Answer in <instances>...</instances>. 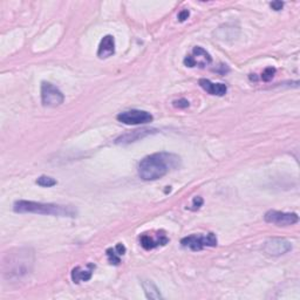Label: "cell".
Instances as JSON below:
<instances>
[{
    "label": "cell",
    "mask_w": 300,
    "mask_h": 300,
    "mask_svg": "<svg viewBox=\"0 0 300 300\" xmlns=\"http://www.w3.org/2000/svg\"><path fill=\"white\" fill-rule=\"evenodd\" d=\"M180 156L172 153H156L144 157L139 164V176L143 181H156L180 167Z\"/></svg>",
    "instance_id": "obj_1"
},
{
    "label": "cell",
    "mask_w": 300,
    "mask_h": 300,
    "mask_svg": "<svg viewBox=\"0 0 300 300\" xmlns=\"http://www.w3.org/2000/svg\"><path fill=\"white\" fill-rule=\"evenodd\" d=\"M34 263L33 252L30 249L9 251L3 258L2 271L5 279L17 281L32 272Z\"/></svg>",
    "instance_id": "obj_2"
},
{
    "label": "cell",
    "mask_w": 300,
    "mask_h": 300,
    "mask_svg": "<svg viewBox=\"0 0 300 300\" xmlns=\"http://www.w3.org/2000/svg\"><path fill=\"white\" fill-rule=\"evenodd\" d=\"M14 211L19 213L50 215L58 217H75L76 210L70 205H59L52 203H41L33 201H17L13 206Z\"/></svg>",
    "instance_id": "obj_3"
},
{
    "label": "cell",
    "mask_w": 300,
    "mask_h": 300,
    "mask_svg": "<svg viewBox=\"0 0 300 300\" xmlns=\"http://www.w3.org/2000/svg\"><path fill=\"white\" fill-rule=\"evenodd\" d=\"M181 244L184 247H189L192 251H201L204 247L217 246V237L215 233L191 234V236L182 239Z\"/></svg>",
    "instance_id": "obj_4"
},
{
    "label": "cell",
    "mask_w": 300,
    "mask_h": 300,
    "mask_svg": "<svg viewBox=\"0 0 300 300\" xmlns=\"http://www.w3.org/2000/svg\"><path fill=\"white\" fill-rule=\"evenodd\" d=\"M41 101L45 107H58L63 103L65 95L60 89L50 82L41 84Z\"/></svg>",
    "instance_id": "obj_5"
},
{
    "label": "cell",
    "mask_w": 300,
    "mask_h": 300,
    "mask_svg": "<svg viewBox=\"0 0 300 300\" xmlns=\"http://www.w3.org/2000/svg\"><path fill=\"white\" fill-rule=\"evenodd\" d=\"M117 120L124 124H145L152 122L154 117L150 113L145 111L133 109V111L120 113L117 115Z\"/></svg>",
    "instance_id": "obj_6"
},
{
    "label": "cell",
    "mask_w": 300,
    "mask_h": 300,
    "mask_svg": "<svg viewBox=\"0 0 300 300\" xmlns=\"http://www.w3.org/2000/svg\"><path fill=\"white\" fill-rule=\"evenodd\" d=\"M264 220L267 223L271 224H275L278 226H289L293 225L295 223H298L299 217L297 213L293 212H282V211H275V210H270L267 211L264 216Z\"/></svg>",
    "instance_id": "obj_7"
},
{
    "label": "cell",
    "mask_w": 300,
    "mask_h": 300,
    "mask_svg": "<svg viewBox=\"0 0 300 300\" xmlns=\"http://www.w3.org/2000/svg\"><path fill=\"white\" fill-rule=\"evenodd\" d=\"M211 62V56L204 48L196 46L192 50V53L184 59V65L186 67H205Z\"/></svg>",
    "instance_id": "obj_8"
},
{
    "label": "cell",
    "mask_w": 300,
    "mask_h": 300,
    "mask_svg": "<svg viewBox=\"0 0 300 300\" xmlns=\"http://www.w3.org/2000/svg\"><path fill=\"white\" fill-rule=\"evenodd\" d=\"M264 250L271 256H281L292 250V244L284 238H272L265 243Z\"/></svg>",
    "instance_id": "obj_9"
},
{
    "label": "cell",
    "mask_w": 300,
    "mask_h": 300,
    "mask_svg": "<svg viewBox=\"0 0 300 300\" xmlns=\"http://www.w3.org/2000/svg\"><path fill=\"white\" fill-rule=\"evenodd\" d=\"M169 242V238L165 236L163 232H157L156 237L150 236L148 233L142 234L140 237V243L141 246L143 247L144 250H153L157 246L165 245Z\"/></svg>",
    "instance_id": "obj_10"
},
{
    "label": "cell",
    "mask_w": 300,
    "mask_h": 300,
    "mask_svg": "<svg viewBox=\"0 0 300 300\" xmlns=\"http://www.w3.org/2000/svg\"><path fill=\"white\" fill-rule=\"evenodd\" d=\"M95 265L92 264V263H88L87 266L81 267L76 266L72 270V281L74 284H79L81 282H88L89 279L92 278L93 272H94Z\"/></svg>",
    "instance_id": "obj_11"
},
{
    "label": "cell",
    "mask_w": 300,
    "mask_h": 300,
    "mask_svg": "<svg viewBox=\"0 0 300 300\" xmlns=\"http://www.w3.org/2000/svg\"><path fill=\"white\" fill-rule=\"evenodd\" d=\"M115 53V40L113 35L103 36L99 45L97 50V56L100 59H107Z\"/></svg>",
    "instance_id": "obj_12"
},
{
    "label": "cell",
    "mask_w": 300,
    "mask_h": 300,
    "mask_svg": "<svg viewBox=\"0 0 300 300\" xmlns=\"http://www.w3.org/2000/svg\"><path fill=\"white\" fill-rule=\"evenodd\" d=\"M200 86L204 89L206 93L210 95H217V96H224L228 92V87L224 83H213L210 80L201 79Z\"/></svg>",
    "instance_id": "obj_13"
},
{
    "label": "cell",
    "mask_w": 300,
    "mask_h": 300,
    "mask_svg": "<svg viewBox=\"0 0 300 300\" xmlns=\"http://www.w3.org/2000/svg\"><path fill=\"white\" fill-rule=\"evenodd\" d=\"M154 131H150V129H142V131H134L129 134H125V135L119 137L116 140V143H131V142L137 141L142 139V137L149 135Z\"/></svg>",
    "instance_id": "obj_14"
},
{
    "label": "cell",
    "mask_w": 300,
    "mask_h": 300,
    "mask_svg": "<svg viewBox=\"0 0 300 300\" xmlns=\"http://www.w3.org/2000/svg\"><path fill=\"white\" fill-rule=\"evenodd\" d=\"M142 287H143L145 297L148 299H161V292L157 289V286L152 281H143L142 282Z\"/></svg>",
    "instance_id": "obj_15"
},
{
    "label": "cell",
    "mask_w": 300,
    "mask_h": 300,
    "mask_svg": "<svg viewBox=\"0 0 300 300\" xmlns=\"http://www.w3.org/2000/svg\"><path fill=\"white\" fill-rule=\"evenodd\" d=\"M107 253V257H108V262L111 263L112 265H119L121 263V256L119 254V252L115 250V247L113 249V247H111V249H108L106 251Z\"/></svg>",
    "instance_id": "obj_16"
},
{
    "label": "cell",
    "mask_w": 300,
    "mask_h": 300,
    "mask_svg": "<svg viewBox=\"0 0 300 300\" xmlns=\"http://www.w3.org/2000/svg\"><path fill=\"white\" fill-rule=\"evenodd\" d=\"M36 184L44 186V188H51V186L56 185V181L50 176H40L36 180Z\"/></svg>",
    "instance_id": "obj_17"
},
{
    "label": "cell",
    "mask_w": 300,
    "mask_h": 300,
    "mask_svg": "<svg viewBox=\"0 0 300 300\" xmlns=\"http://www.w3.org/2000/svg\"><path fill=\"white\" fill-rule=\"evenodd\" d=\"M274 74H275V68L274 67H267L266 70L264 72H263L262 80L265 81V82H267V81L272 80Z\"/></svg>",
    "instance_id": "obj_18"
},
{
    "label": "cell",
    "mask_w": 300,
    "mask_h": 300,
    "mask_svg": "<svg viewBox=\"0 0 300 300\" xmlns=\"http://www.w3.org/2000/svg\"><path fill=\"white\" fill-rule=\"evenodd\" d=\"M174 106L177 107V108H186V107H189V101L185 100V99L176 100V101H174Z\"/></svg>",
    "instance_id": "obj_19"
},
{
    "label": "cell",
    "mask_w": 300,
    "mask_h": 300,
    "mask_svg": "<svg viewBox=\"0 0 300 300\" xmlns=\"http://www.w3.org/2000/svg\"><path fill=\"white\" fill-rule=\"evenodd\" d=\"M202 204H203V198H202V197H195L194 201H192L194 208H191V210L200 209L202 206Z\"/></svg>",
    "instance_id": "obj_20"
},
{
    "label": "cell",
    "mask_w": 300,
    "mask_h": 300,
    "mask_svg": "<svg viewBox=\"0 0 300 300\" xmlns=\"http://www.w3.org/2000/svg\"><path fill=\"white\" fill-rule=\"evenodd\" d=\"M189 15H190V12L188 10L181 11L180 13H178V20H180L181 23H183V22H185L186 19L189 18Z\"/></svg>",
    "instance_id": "obj_21"
},
{
    "label": "cell",
    "mask_w": 300,
    "mask_h": 300,
    "mask_svg": "<svg viewBox=\"0 0 300 300\" xmlns=\"http://www.w3.org/2000/svg\"><path fill=\"white\" fill-rule=\"evenodd\" d=\"M284 6V3L283 2H273L271 3V7H272V10L274 11H281Z\"/></svg>",
    "instance_id": "obj_22"
},
{
    "label": "cell",
    "mask_w": 300,
    "mask_h": 300,
    "mask_svg": "<svg viewBox=\"0 0 300 300\" xmlns=\"http://www.w3.org/2000/svg\"><path fill=\"white\" fill-rule=\"evenodd\" d=\"M115 250L117 251V252H119L121 257H122L123 254L125 253V246L122 244V243H119V244L115 246Z\"/></svg>",
    "instance_id": "obj_23"
}]
</instances>
